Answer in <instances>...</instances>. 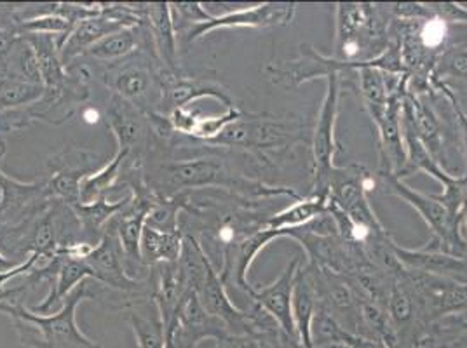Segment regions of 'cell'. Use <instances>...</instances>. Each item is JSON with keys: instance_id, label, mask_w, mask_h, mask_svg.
Returning <instances> with one entry per match:
<instances>
[{"instance_id": "6da1fadb", "label": "cell", "mask_w": 467, "mask_h": 348, "mask_svg": "<svg viewBox=\"0 0 467 348\" xmlns=\"http://www.w3.org/2000/svg\"><path fill=\"white\" fill-rule=\"evenodd\" d=\"M180 145L189 155L150 160L149 169L143 166L145 185L157 197L170 199L183 192L222 190L252 200L277 195L300 199L292 189L269 187L254 178L250 174L254 166L241 168V160L234 162L235 150L213 147L202 141H197L195 147L191 143Z\"/></svg>"}, {"instance_id": "7a4b0ae2", "label": "cell", "mask_w": 467, "mask_h": 348, "mask_svg": "<svg viewBox=\"0 0 467 348\" xmlns=\"http://www.w3.org/2000/svg\"><path fill=\"white\" fill-rule=\"evenodd\" d=\"M91 281V279H89ZM89 281L82 282L72 291L59 305V309L49 315H39L23 303L0 302V313L13 319L20 334L21 343L30 348H101V345L88 338L78 326V303L86 300H99L103 296V286L98 284L93 290Z\"/></svg>"}, {"instance_id": "3957f363", "label": "cell", "mask_w": 467, "mask_h": 348, "mask_svg": "<svg viewBox=\"0 0 467 348\" xmlns=\"http://www.w3.org/2000/svg\"><path fill=\"white\" fill-rule=\"evenodd\" d=\"M307 139V126L298 118L243 114L208 145L254 157L262 166L283 159L296 143Z\"/></svg>"}, {"instance_id": "277c9868", "label": "cell", "mask_w": 467, "mask_h": 348, "mask_svg": "<svg viewBox=\"0 0 467 348\" xmlns=\"http://www.w3.org/2000/svg\"><path fill=\"white\" fill-rule=\"evenodd\" d=\"M162 74L152 46H145L130 58L109 65L103 82L112 95L126 99L143 114L154 116L162 114Z\"/></svg>"}, {"instance_id": "5b68a950", "label": "cell", "mask_w": 467, "mask_h": 348, "mask_svg": "<svg viewBox=\"0 0 467 348\" xmlns=\"http://www.w3.org/2000/svg\"><path fill=\"white\" fill-rule=\"evenodd\" d=\"M379 181L386 192L403 199L426 221L431 230V244L426 248L467 258V242L461 232V216L451 213L436 195L422 194L392 173L379 171Z\"/></svg>"}, {"instance_id": "8992f818", "label": "cell", "mask_w": 467, "mask_h": 348, "mask_svg": "<svg viewBox=\"0 0 467 348\" xmlns=\"http://www.w3.org/2000/svg\"><path fill=\"white\" fill-rule=\"evenodd\" d=\"M368 63H370V59L354 61V63L340 61V59L319 53L309 44H300L298 58L273 63V65L265 67V72L271 76L274 84H279L285 87H298L306 82H311L314 78H328L337 74L338 76L352 74Z\"/></svg>"}, {"instance_id": "52a82bcc", "label": "cell", "mask_w": 467, "mask_h": 348, "mask_svg": "<svg viewBox=\"0 0 467 348\" xmlns=\"http://www.w3.org/2000/svg\"><path fill=\"white\" fill-rule=\"evenodd\" d=\"M296 15V4L286 2H267L256 4L254 7L237 9L220 16H212L210 20L194 25L178 32V37L183 36L187 42H195L214 30H229V28H274V26H288L292 25Z\"/></svg>"}, {"instance_id": "ba28073f", "label": "cell", "mask_w": 467, "mask_h": 348, "mask_svg": "<svg viewBox=\"0 0 467 348\" xmlns=\"http://www.w3.org/2000/svg\"><path fill=\"white\" fill-rule=\"evenodd\" d=\"M340 93H342V76L337 74L327 78V93L311 131L314 181L325 178L335 168V157L338 152L337 118H338V108H340Z\"/></svg>"}, {"instance_id": "9c48e42d", "label": "cell", "mask_w": 467, "mask_h": 348, "mask_svg": "<svg viewBox=\"0 0 467 348\" xmlns=\"http://www.w3.org/2000/svg\"><path fill=\"white\" fill-rule=\"evenodd\" d=\"M101 157L78 147H65L61 152L51 157L49 179L46 181L47 194L51 199L65 202L68 208L80 202V183L86 176L95 173L103 164Z\"/></svg>"}, {"instance_id": "30bf717a", "label": "cell", "mask_w": 467, "mask_h": 348, "mask_svg": "<svg viewBox=\"0 0 467 348\" xmlns=\"http://www.w3.org/2000/svg\"><path fill=\"white\" fill-rule=\"evenodd\" d=\"M231 333L223 322L210 315L195 292L185 294L175 321L166 331V348H197L206 340H223Z\"/></svg>"}, {"instance_id": "8fae6325", "label": "cell", "mask_w": 467, "mask_h": 348, "mask_svg": "<svg viewBox=\"0 0 467 348\" xmlns=\"http://www.w3.org/2000/svg\"><path fill=\"white\" fill-rule=\"evenodd\" d=\"M300 265H302V256H293L292 261L286 265V269L281 271V275L274 282L267 286H254L248 294L252 303L258 305L265 313H269L295 345H298V340H296V331L293 324L292 294L295 277Z\"/></svg>"}, {"instance_id": "7c38bea8", "label": "cell", "mask_w": 467, "mask_h": 348, "mask_svg": "<svg viewBox=\"0 0 467 348\" xmlns=\"http://www.w3.org/2000/svg\"><path fill=\"white\" fill-rule=\"evenodd\" d=\"M51 200L46 181L25 183L0 169V229L18 225Z\"/></svg>"}, {"instance_id": "4fadbf2b", "label": "cell", "mask_w": 467, "mask_h": 348, "mask_svg": "<svg viewBox=\"0 0 467 348\" xmlns=\"http://www.w3.org/2000/svg\"><path fill=\"white\" fill-rule=\"evenodd\" d=\"M105 112L107 126L116 138L117 150L128 154V157L143 155L147 138L150 136L149 116L112 93L107 99Z\"/></svg>"}, {"instance_id": "5bb4252c", "label": "cell", "mask_w": 467, "mask_h": 348, "mask_svg": "<svg viewBox=\"0 0 467 348\" xmlns=\"http://www.w3.org/2000/svg\"><path fill=\"white\" fill-rule=\"evenodd\" d=\"M197 298L204 310L223 322L231 334H248L256 333L254 321L248 310L237 309L227 292V286L220 279L216 267L212 265L206 273L202 286L197 291Z\"/></svg>"}, {"instance_id": "9a60e30c", "label": "cell", "mask_w": 467, "mask_h": 348, "mask_svg": "<svg viewBox=\"0 0 467 348\" xmlns=\"http://www.w3.org/2000/svg\"><path fill=\"white\" fill-rule=\"evenodd\" d=\"M164 97H162V114L168 116L171 110L180 107H191L195 99L213 97L227 108H233L231 93L216 80L202 77H187L182 74H162Z\"/></svg>"}, {"instance_id": "2e32d148", "label": "cell", "mask_w": 467, "mask_h": 348, "mask_svg": "<svg viewBox=\"0 0 467 348\" xmlns=\"http://www.w3.org/2000/svg\"><path fill=\"white\" fill-rule=\"evenodd\" d=\"M147 30L152 49L161 68L166 74H180L178 68V34L171 4L154 2L147 4Z\"/></svg>"}, {"instance_id": "e0dca14e", "label": "cell", "mask_w": 467, "mask_h": 348, "mask_svg": "<svg viewBox=\"0 0 467 348\" xmlns=\"http://www.w3.org/2000/svg\"><path fill=\"white\" fill-rule=\"evenodd\" d=\"M319 305L316 286L312 281V273L307 263L300 265L295 277L292 294V315L296 340L300 348L312 347V321Z\"/></svg>"}, {"instance_id": "ac0fdd59", "label": "cell", "mask_w": 467, "mask_h": 348, "mask_svg": "<svg viewBox=\"0 0 467 348\" xmlns=\"http://www.w3.org/2000/svg\"><path fill=\"white\" fill-rule=\"evenodd\" d=\"M401 129H403V143H405V166L398 174V178H405L413 173H426L434 178L443 189L453 181V174L447 173L432 155L429 154L424 143L415 135L409 116L401 107ZM396 176V174H394Z\"/></svg>"}, {"instance_id": "d6986e66", "label": "cell", "mask_w": 467, "mask_h": 348, "mask_svg": "<svg viewBox=\"0 0 467 348\" xmlns=\"http://www.w3.org/2000/svg\"><path fill=\"white\" fill-rule=\"evenodd\" d=\"M145 46H152L149 30H147V23L140 25V26H128V28L119 30L116 34L107 36L105 39L95 44L86 53V56L99 61V63L112 65L117 61L130 58L131 55H135Z\"/></svg>"}, {"instance_id": "ffe728a7", "label": "cell", "mask_w": 467, "mask_h": 348, "mask_svg": "<svg viewBox=\"0 0 467 348\" xmlns=\"http://www.w3.org/2000/svg\"><path fill=\"white\" fill-rule=\"evenodd\" d=\"M327 211H328V194L311 192L304 199H296V202L281 210L279 213L271 214L264 221V229L273 230V232H281L285 237V233L288 230L302 229Z\"/></svg>"}, {"instance_id": "44dd1931", "label": "cell", "mask_w": 467, "mask_h": 348, "mask_svg": "<svg viewBox=\"0 0 467 348\" xmlns=\"http://www.w3.org/2000/svg\"><path fill=\"white\" fill-rule=\"evenodd\" d=\"M59 252V251H58ZM61 254V252H59ZM93 281V271L89 269V265L84 260H74L68 258L65 254H61L59 260L58 271L57 277L49 288V292L46 294V298L40 302L39 305L32 307V312L39 313V315H47L51 313V310L55 305H61V302L80 286L86 281Z\"/></svg>"}, {"instance_id": "7402d4cb", "label": "cell", "mask_w": 467, "mask_h": 348, "mask_svg": "<svg viewBox=\"0 0 467 348\" xmlns=\"http://www.w3.org/2000/svg\"><path fill=\"white\" fill-rule=\"evenodd\" d=\"M138 348H166V333L152 296L141 298L126 309Z\"/></svg>"}, {"instance_id": "603a6c76", "label": "cell", "mask_w": 467, "mask_h": 348, "mask_svg": "<svg viewBox=\"0 0 467 348\" xmlns=\"http://www.w3.org/2000/svg\"><path fill=\"white\" fill-rule=\"evenodd\" d=\"M130 200H131V194L124 195L119 200L101 199V200L93 202V204H80V202H78V204L70 206V210L78 216L82 241L97 246L101 235L105 232V229H107V225L112 221V218L120 210H124L128 206Z\"/></svg>"}, {"instance_id": "cb8c5ba5", "label": "cell", "mask_w": 467, "mask_h": 348, "mask_svg": "<svg viewBox=\"0 0 467 348\" xmlns=\"http://www.w3.org/2000/svg\"><path fill=\"white\" fill-rule=\"evenodd\" d=\"M431 82L441 84L453 95L467 87V39L450 42L434 63Z\"/></svg>"}, {"instance_id": "d4e9b609", "label": "cell", "mask_w": 467, "mask_h": 348, "mask_svg": "<svg viewBox=\"0 0 467 348\" xmlns=\"http://www.w3.org/2000/svg\"><path fill=\"white\" fill-rule=\"evenodd\" d=\"M183 232H161L145 225L140 242L141 261L147 269L161 263H175L182 252Z\"/></svg>"}, {"instance_id": "484cf974", "label": "cell", "mask_w": 467, "mask_h": 348, "mask_svg": "<svg viewBox=\"0 0 467 348\" xmlns=\"http://www.w3.org/2000/svg\"><path fill=\"white\" fill-rule=\"evenodd\" d=\"M128 154L117 150L116 155L107 160L95 173L86 176L80 183L78 200L80 204H93L101 199H109V194L116 189L120 181L122 166Z\"/></svg>"}, {"instance_id": "4316f807", "label": "cell", "mask_w": 467, "mask_h": 348, "mask_svg": "<svg viewBox=\"0 0 467 348\" xmlns=\"http://www.w3.org/2000/svg\"><path fill=\"white\" fill-rule=\"evenodd\" d=\"M44 95V86L20 78L0 77V114L34 105Z\"/></svg>"}, {"instance_id": "83f0119b", "label": "cell", "mask_w": 467, "mask_h": 348, "mask_svg": "<svg viewBox=\"0 0 467 348\" xmlns=\"http://www.w3.org/2000/svg\"><path fill=\"white\" fill-rule=\"evenodd\" d=\"M5 77L20 78L34 84H42L39 61L32 44L20 36L13 51L5 59Z\"/></svg>"}, {"instance_id": "f1b7e54d", "label": "cell", "mask_w": 467, "mask_h": 348, "mask_svg": "<svg viewBox=\"0 0 467 348\" xmlns=\"http://www.w3.org/2000/svg\"><path fill=\"white\" fill-rule=\"evenodd\" d=\"M292 340L279 329L273 333L229 334L216 342V348H296Z\"/></svg>"}, {"instance_id": "f546056e", "label": "cell", "mask_w": 467, "mask_h": 348, "mask_svg": "<svg viewBox=\"0 0 467 348\" xmlns=\"http://www.w3.org/2000/svg\"><path fill=\"white\" fill-rule=\"evenodd\" d=\"M243 114H244L243 110H239L237 107H233V108H227L222 116L199 117V120L195 124L194 133H192V139L202 141V143H212L231 124L239 120Z\"/></svg>"}, {"instance_id": "4dcf8cb0", "label": "cell", "mask_w": 467, "mask_h": 348, "mask_svg": "<svg viewBox=\"0 0 467 348\" xmlns=\"http://www.w3.org/2000/svg\"><path fill=\"white\" fill-rule=\"evenodd\" d=\"M199 117L201 116L191 107H180L168 114V120H170V126L175 135L192 138Z\"/></svg>"}, {"instance_id": "1f68e13d", "label": "cell", "mask_w": 467, "mask_h": 348, "mask_svg": "<svg viewBox=\"0 0 467 348\" xmlns=\"http://www.w3.org/2000/svg\"><path fill=\"white\" fill-rule=\"evenodd\" d=\"M434 84V87H436V91H440L443 97H447L448 101H450V105H451V108H453V114H455V118H457V128H459V131H461V139H462V148H464V152H466L467 159V116L466 112L461 108V105L457 103V99L455 97L451 95V91L447 89L445 86H441V84H436V82H432Z\"/></svg>"}, {"instance_id": "d6a6232c", "label": "cell", "mask_w": 467, "mask_h": 348, "mask_svg": "<svg viewBox=\"0 0 467 348\" xmlns=\"http://www.w3.org/2000/svg\"><path fill=\"white\" fill-rule=\"evenodd\" d=\"M18 39H20V36L15 30L0 26V63H2L4 70H5V59L9 56V53L13 51V47H15Z\"/></svg>"}, {"instance_id": "836d02e7", "label": "cell", "mask_w": 467, "mask_h": 348, "mask_svg": "<svg viewBox=\"0 0 467 348\" xmlns=\"http://www.w3.org/2000/svg\"><path fill=\"white\" fill-rule=\"evenodd\" d=\"M0 302H15V303H21L20 292L16 288L13 290H4L0 292Z\"/></svg>"}, {"instance_id": "e575fe53", "label": "cell", "mask_w": 467, "mask_h": 348, "mask_svg": "<svg viewBox=\"0 0 467 348\" xmlns=\"http://www.w3.org/2000/svg\"><path fill=\"white\" fill-rule=\"evenodd\" d=\"M461 220H462V223L466 225L467 229V200L466 204H464V208H462V211H461Z\"/></svg>"}, {"instance_id": "d590c367", "label": "cell", "mask_w": 467, "mask_h": 348, "mask_svg": "<svg viewBox=\"0 0 467 348\" xmlns=\"http://www.w3.org/2000/svg\"><path fill=\"white\" fill-rule=\"evenodd\" d=\"M455 99H457V97H455ZM457 103H459V105H461V108H462V110H464V112H466V116H467V101H466V99H457Z\"/></svg>"}, {"instance_id": "8d00e7d4", "label": "cell", "mask_w": 467, "mask_h": 348, "mask_svg": "<svg viewBox=\"0 0 467 348\" xmlns=\"http://www.w3.org/2000/svg\"><path fill=\"white\" fill-rule=\"evenodd\" d=\"M296 348H300V347H296Z\"/></svg>"}]
</instances>
